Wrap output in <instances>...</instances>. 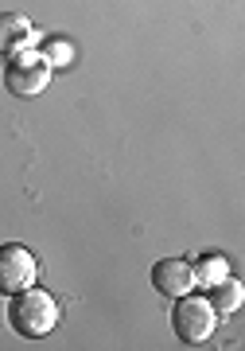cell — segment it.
Wrapping results in <instances>:
<instances>
[{
  "instance_id": "obj_8",
  "label": "cell",
  "mask_w": 245,
  "mask_h": 351,
  "mask_svg": "<svg viewBox=\"0 0 245 351\" xmlns=\"http://www.w3.org/2000/svg\"><path fill=\"white\" fill-rule=\"evenodd\" d=\"M191 269H195V285L210 289L214 281H222V277L230 274V262H226V254L210 250V254H198L195 262H191Z\"/></svg>"
},
{
  "instance_id": "obj_4",
  "label": "cell",
  "mask_w": 245,
  "mask_h": 351,
  "mask_svg": "<svg viewBox=\"0 0 245 351\" xmlns=\"http://www.w3.org/2000/svg\"><path fill=\"white\" fill-rule=\"evenodd\" d=\"M39 281V262L24 242H0V297H12Z\"/></svg>"
},
{
  "instance_id": "obj_6",
  "label": "cell",
  "mask_w": 245,
  "mask_h": 351,
  "mask_svg": "<svg viewBox=\"0 0 245 351\" xmlns=\"http://www.w3.org/2000/svg\"><path fill=\"white\" fill-rule=\"evenodd\" d=\"M207 301H210V308H214V316H218V320H226V316H233L237 308H242L245 285L233 274H226L222 281H214V285L207 289Z\"/></svg>"
},
{
  "instance_id": "obj_9",
  "label": "cell",
  "mask_w": 245,
  "mask_h": 351,
  "mask_svg": "<svg viewBox=\"0 0 245 351\" xmlns=\"http://www.w3.org/2000/svg\"><path fill=\"white\" fill-rule=\"evenodd\" d=\"M39 55H43V59L51 63V71H55V66H66V59H70L74 51H70V43H62V39H51V43L39 51Z\"/></svg>"
},
{
  "instance_id": "obj_2",
  "label": "cell",
  "mask_w": 245,
  "mask_h": 351,
  "mask_svg": "<svg viewBox=\"0 0 245 351\" xmlns=\"http://www.w3.org/2000/svg\"><path fill=\"white\" fill-rule=\"evenodd\" d=\"M214 328H218V316L210 308L207 297H195V293H183V297H175V308H172V332L179 343H207L214 336Z\"/></svg>"
},
{
  "instance_id": "obj_7",
  "label": "cell",
  "mask_w": 245,
  "mask_h": 351,
  "mask_svg": "<svg viewBox=\"0 0 245 351\" xmlns=\"http://www.w3.org/2000/svg\"><path fill=\"white\" fill-rule=\"evenodd\" d=\"M31 39H36V32H31V24H27L20 12H0V59H8V55H16V51L31 47Z\"/></svg>"
},
{
  "instance_id": "obj_3",
  "label": "cell",
  "mask_w": 245,
  "mask_h": 351,
  "mask_svg": "<svg viewBox=\"0 0 245 351\" xmlns=\"http://www.w3.org/2000/svg\"><path fill=\"white\" fill-rule=\"evenodd\" d=\"M51 86V63L39 55V51L24 47L4 59V90L16 94V98H36Z\"/></svg>"
},
{
  "instance_id": "obj_1",
  "label": "cell",
  "mask_w": 245,
  "mask_h": 351,
  "mask_svg": "<svg viewBox=\"0 0 245 351\" xmlns=\"http://www.w3.org/2000/svg\"><path fill=\"white\" fill-rule=\"evenodd\" d=\"M8 324H12L24 339L51 336V332L59 328V301L39 285L20 289V293H12V301H8Z\"/></svg>"
},
{
  "instance_id": "obj_5",
  "label": "cell",
  "mask_w": 245,
  "mask_h": 351,
  "mask_svg": "<svg viewBox=\"0 0 245 351\" xmlns=\"http://www.w3.org/2000/svg\"><path fill=\"white\" fill-rule=\"evenodd\" d=\"M152 285H156V293L175 301L183 293H195V269H191L187 258H159L152 265Z\"/></svg>"
}]
</instances>
